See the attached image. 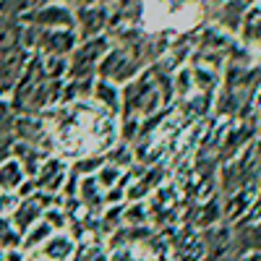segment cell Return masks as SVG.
I'll use <instances>...</instances> for the list:
<instances>
[{
    "instance_id": "obj_9",
    "label": "cell",
    "mask_w": 261,
    "mask_h": 261,
    "mask_svg": "<svg viewBox=\"0 0 261 261\" xmlns=\"http://www.w3.org/2000/svg\"><path fill=\"white\" fill-rule=\"evenodd\" d=\"M16 204H18L16 193H0V214H3V217H8L16 209Z\"/></svg>"
},
{
    "instance_id": "obj_2",
    "label": "cell",
    "mask_w": 261,
    "mask_h": 261,
    "mask_svg": "<svg viewBox=\"0 0 261 261\" xmlns=\"http://www.w3.org/2000/svg\"><path fill=\"white\" fill-rule=\"evenodd\" d=\"M37 183L34 188L37 191H45V193H58L65 183V165L60 160H47L37 167Z\"/></svg>"
},
{
    "instance_id": "obj_4",
    "label": "cell",
    "mask_w": 261,
    "mask_h": 261,
    "mask_svg": "<svg viewBox=\"0 0 261 261\" xmlns=\"http://www.w3.org/2000/svg\"><path fill=\"white\" fill-rule=\"evenodd\" d=\"M27 183V172L18 165V160H6L0 162V193H16Z\"/></svg>"
},
{
    "instance_id": "obj_5",
    "label": "cell",
    "mask_w": 261,
    "mask_h": 261,
    "mask_svg": "<svg viewBox=\"0 0 261 261\" xmlns=\"http://www.w3.org/2000/svg\"><path fill=\"white\" fill-rule=\"evenodd\" d=\"M92 94H94V99L105 107L107 113H118L120 110V105H123V94H120V89L113 84V81H97L94 84V89H92Z\"/></svg>"
},
{
    "instance_id": "obj_6",
    "label": "cell",
    "mask_w": 261,
    "mask_h": 261,
    "mask_svg": "<svg viewBox=\"0 0 261 261\" xmlns=\"http://www.w3.org/2000/svg\"><path fill=\"white\" fill-rule=\"evenodd\" d=\"M42 42H45L47 53H55V55L68 53V50H73V45H76V39H73L71 29H55V32H47L45 37H42Z\"/></svg>"
},
{
    "instance_id": "obj_1",
    "label": "cell",
    "mask_w": 261,
    "mask_h": 261,
    "mask_svg": "<svg viewBox=\"0 0 261 261\" xmlns=\"http://www.w3.org/2000/svg\"><path fill=\"white\" fill-rule=\"evenodd\" d=\"M32 21L42 29H73L76 27V18L71 13L68 6H45L39 8L37 13H32Z\"/></svg>"
},
{
    "instance_id": "obj_10",
    "label": "cell",
    "mask_w": 261,
    "mask_h": 261,
    "mask_svg": "<svg viewBox=\"0 0 261 261\" xmlns=\"http://www.w3.org/2000/svg\"><path fill=\"white\" fill-rule=\"evenodd\" d=\"M3 261H27V253L16 248V251H3Z\"/></svg>"
},
{
    "instance_id": "obj_7",
    "label": "cell",
    "mask_w": 261,
    "mask_h": 261,
    "mask_svg": "<svg viewBox=\"0 0 261 261\" xmlns=\"http://www.w3.org/2000/svg\"><path fill=\"white\" fill-rule=\"evenodd\" d=\"M99 45H102V39H97V42H86V47H81V50L76 53V58H73V68H71L76 76H81V71H89L92 65L99 60L102 53H94Z\"/></svg>"
},
{
    "instance_id": "obj_3",
    "label": "cell",
    "mask_w": 261,
    "mask_h": 261,
    "mask_svg": "<svg viewBox=\"0 0 261 261\" xmlns=\"http://www.w3.org/2000/svg\"><path fill=\"white\" fill-rule=\"evenodd\" d=\"M76 246H73V238L65 235V232H53L45 243L39 246V253L45 256V261H68L73 256Z\"/></svg>"
},
{
    "instance_id": "obj_8",
    "label": "cell",
    "mask_w": 261,
    "mask_h": 261,
    "mask_svg": "<svg viewBox=\"0 0 261 261\" xmlns=\"http://www.w3.org/2000/svg\"><path fill=\"white\" fill-rule=\"evenodd\" d=\"M21 248V232L13 227L11 217L0 214V251H16Z\"/></svg>"
}]
</instances>
